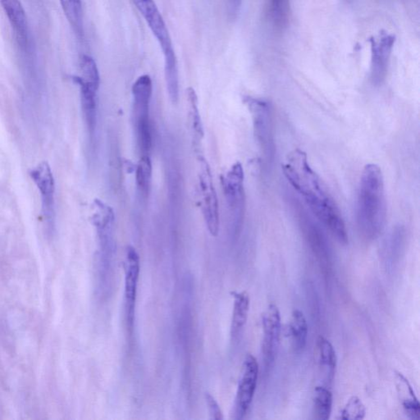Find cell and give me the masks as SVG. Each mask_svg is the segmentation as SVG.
<instances>
[{
	"mask_svg": "<svg viewBox=\"0 0 420 420\" xmlns=\"http://www.w3.org/2000/svg\"><path fill=\"white\" fill-rule=\"evenodd\" d=\"M186 99L189 108V118L192 124V131L194 134L195 139L199 142L204 137V129L201 121V113L199 109L198 96L196 90L192 87L186 89Z\"/></svg>",
	"mask_w": 420,
	"mask_h": 420,
	"instance_id": "cb8c5ba5",
	"label": "cell"
},
{
	"mask_svg": "<svg viewBox=\"0 0 420 420\" xmlns=\"http://www.w3.org/2000/svg\"><path fill=\"white\" fill-rule=\"evenodd\" d=\"M357 221L366 238L382 232L387 219V202L383 172L379 166L368 163L362 172L358 194Z\"/></svg>",
	"mask_w": 420,
	"mask_h": 420,
	"instance_id": "7a4b0ae2",
	"label": "cell"
},
{
	"mask_svg": "<svg viewBox=\"0 0 420 420\" xmlns=\"http://www.w3.org/2000/svg\"><path fill=\"white\" fill-rule=\"evenodd\" d=\"M139 256L133 246H127L125 266V313L127 326L132 330L139 275Z\"/></svg>",
	"mask_w": 420,
	"mask_h": 420,
	"instance_id": "30bf717a",
	"label": "cell"
},
{
	"mask_svg": "<svg viewBox=\"0 0 420 420\" xmlns=\"http://www.w3.org/2000/svg\"><path fill=\"white\" fill-rule=\"evenodd\" d=\"M318 363L322 372L324 375L326 384L333 382L337 367V355L331 342L322 336L317 340Z\"/></svg>",
	"mask_w": 420,
	"mask_h": 420,
	"instance_id": "ac0fdd59",
	"label": "cell"
},
{
	"mask_svg": "<svg viewBox=\"0 0 420 420\" xmlns=\"http://www.w3.org/2000/svg\"><path fill=\"white\" fill-rule=\"evenodd\" d=\"M288 331L295 351H302L307 342L308 324L305 315L300 309H295L292 312Z\"/></svg>",
	"mask_w": 420,
	"mask_h": 420,
	"instance_id": "d6986e66",
	"label": "cell"
},
{
	"mask_svg": "<svg viewBox=\"0 0 420 420\" xmlns=\"http://www.w3.org/2000/svg\"><path fill=\"white\" fill-rule=\"evenodd\" d=\"M258 376L259 364L257 359L251 354H248L242 364L235 404L233 408V418L242 419L251 407L256 390Z\"/></svg>",
	"mask_w": 420,
	"mask_h": 420,
	"instance_id": "52a82bcc",
	"label": "cell"
},
{
	"mask_svg": "<svg viewBox=\"0 0 420 420\" xmlns=\"http://www.w3.org/2000/svg\"><path fill=\"white\" fill-rule=\"evenodd\" d=\"M263 343L262 354L265 368H269L274 362L281 336V315L275 304H270L262 316Z\"/></svg>",
	"mask_w": 420,
	"mask_h": 420,
	"instance_id": "9c48e42d",
	"label": "cell"
},
{
	"mask_svg": "<svg viewBox=\"0 0 420 420\" xmlns=\"http://www.w3.org/2000/svg\"><path fill=\"white\" fill-rule=\"evenodd\" d=\"M80 67L82 81L98 90L101 84V77L94 59L89 55H83L80 62Z\"/></svg>",
	"mask_w": 420,
	"mask_h": 420,
	"instance_id": "d4e9b609",
	"label": "cell"
},
{
	"mask_svg": "<svg viewBox=\"0 0 420 420\" xmlns=\"http://www.w3.org/2000/svg\"><path fill=\"white\" fill-rule=\"evenodd\" d=\"M268 13L275 26H284L289 13V0H268Z\"/></svg>",
	"mask_w": 420,
	"mask_h": 420,
	"instance_id": "4316f807",
	"label": "cell"
},
{
	"mask_svg": "<svg viewBox=\"0 0 420 420\" xmlns=\"http://www.w3.org/2000/svg\"><path fill=\"white\" fill-rule=\"evenodd\" d=\"M153 93L151 76H139L132 85V122L135 142L141 156L151 155L153 133L150 109Z\"/></svg>",
	"mask_w": 420,
	"mask_h": 420,
	"instance_id": "3957f363",
	"label": "cell"
},
{
	"mask_svg": "<svg viewBox=\"0 0 420 420\" xmlns=\"http://www.w3.org/2000/svg\"><path fill=\"white\" fill-rule=\"evenodd\" d=\"M333 408V394L326 387L318 386L314 389V418L319 420H328L330 418Z\"/></svg>",
	"mask_w": 420,
	"mask_h": 420,
	"instance_id": "603a6c76",
	"label": "cell"
},
{
	"mask_svg": "<svg viewBox=\"0 0 420 420\" xmlns=\"http://www.w3.org/2000/svg\"><path fill=\"white\" fill-rule=\"evenodd\" d=\"M234 299L232 318H231V334L232 338H238L243 331L248 319L250 310V297L246 292H231Z\"/></svg>",
	"mask_w": 420,
	"mask_h": 420,
	"instance_id": "e0dca14e",
	"label": "cell"
},
{
	"mask_svg": "<svg viewBox=\"0 0 420 420\" xmlns=\"http://www.w3.org/2000/svg\"><path fill=\"white\" fill-rule=\"evenodd\" d=\"M245 103L252 118L253 130L263 159L269 164L274 157L275 145L272 127V109L264 99L247 96Z\"/></svg>",
	"mask_w": 420,
	"mask_h": 420,
	"instance_id": "277c9868",
	"label": "cell"
},
{
	"mask_svg": "<svg viewBox=\"0 0 420 420\" xmlns=\"http://www.w3.org/2000/svg\"><path fill=\"white\" fill-rule=\"evenodd\" d=\"M205 401L209 409V418L213 420L223 419V414L222 410L220 409L219 405L216 401L215 398L209 392H206L205 395Z\"/></svg>",
	"mask_w": 420,
	"mask_h": 420,
	"instance_id": "83f0119b",
	"label": "cell"
},
{
	"mask_svg": "<svg viewBox=\"0 0 420 420\" xmlns=\"http://www.w3.org/2000/svg\"><path fill=\"white\" fill-rule=\"evenodd\" d=\"M198 185L201 210L208 231L213 237L219 233V206L209 163L202 156L198 158Z\"/></svg>",
	"mask_w": 420,
	"mask_h": 420,
	"instance_id": "5b68a950",
	"label": "cell"
},
{
	"mask_svg": "<svg viewBox=\"0 0 420 420\" xmlns=\"http://www.w3.org/2000/svg\"><path fill=\"white\" fill-rule=\"evenodd\" d=\"M283 171L287 180L302 196L316 218L340 243L347 244L348 234L342 213L309 164L306 153L299 149L290 153L283 163Z\"/></svg>",
	"mask_w": 420,
	"mask_h": 420,
	"instance_id": "6da1fadb",
	"label": "cell"
},
{
	"mask_svg": "<svg viewBox=\"0 0 420 420\" xmlns=\"http://www.w3.org/2000/svg\"><path fill=\"white\" fill-rule=\"evenodd\" d=\"M31 178L39 189L43 213L47 225L52 227L55 221V180L48 163L42 162L31 172Z\"/></svg>",
	"mask_w": 420,
	"mask_h": 420,
	"instance_id": "7c38bea8",
	"label": "cell"
},
{
	"mask_svg": "<svg viewBox=\"0 0 420 420\" xmlns=\"http://www.w3.org/2000/svg\"><path fill=\"white\" fill-rule=\"evenodd\" d=\"M91 221L96 226L101 248L105 252H110L113 247V228L115 222L113 209L101 200L96 199L92 205Z\"/></svg>",
	"mask_w": 420,
	"mask_h": 420,
	"instance_id": "4fadbf2b",
	"label": "cell"
},
{
	"mask_svg": "<svg viewBox=\"0 0 420 420\" xmlns=\"http://www.w3.org/2000/svg\"><path fill=\"white\" fill-rule=\"evenodd\" d=\"M395 382L403 409L410 419L420 418V405L411 384L401 372L395 371Z\"/></svg>",
	"mask_w": 420,
	"mask_h": 420,
	"instance_id": "9a60e30c",
	"label": "cell"
},
{
	"mask_svg": "<svg viewBox=\"0 0 420 420\" xmlns=\"http://www.w3.org/2000/svg\"><path fill=\"white\" fill-rule=\"evenodd\" d=\"M73 81L78 84L81 89V107L85 123L90 135H94L97 121V89L84 82L81 76H73Z\"/></svg>",
	"mask_w": 420,
	"mask_h": 420,
	"instance_id": "2e32d148",
	"label": "cell"
},
{
	"mask_svg": "<svg viewBox=\"0 0 420 420\" xmlns=\"http://www.w3.org/2000/svg\"><path fill=\"white\" fill-rule=\"evenodd\" d=\"M161 47L164 57L175 55L172 39L155 0H132Z\"/></svg>",
	"mask_w": 420,
	"mask_h": 420,
	"instance_id": "8fae6325",
	"label": "cell"
},
{
	"mask_svg": "<svg viewBox=\"0 0 420 420\" xmlns=\"http://www.w3.org/2000/svg\"><path fill=\"white\" fill-rule=\"evenodd\" d=\"M152 180V163L148 155L141 156L135 168V183L139 194L147 198L151 191Z\"/></svg>",
	"mask_w": 420,
	"mask_h": 420,
	"instance_id": "7402d4cb",
	"label": "cell"
},
{
	"mask_svg": "<svg viewBox=\"0 0 420 420\" xmlns=\"http://www.w3.org/2000/svg\"><path fill=\"white\" fill-rule=\"evenodd\" d=\"M66 18L78 37L84 35L81 0H59Z\"/></svg>",
	"mask_w": 420,
	"mask_h": 420,
	"instance_id": "44dd1931",
	"label": "cell"
},
{
	"mask_svg": "<svg viewBox=\"0 0 420 420\" xmlns=\"http://www.w3.org/2000/svg\"><path fill=\"white\" fill-rule=\"evenodd\" d=\"M0 4L15 32L18 44L26 47L28 41V25L22 3L20 0H0Z\"/></svg>",
	"mask_w": 420,
	"mask_h": 420,
	"instance_id": "5bb4252c",
	"label": "cell"
},
{
	"mask_svg": "<svg viewBox=\"0 0 420 420\" xmlns=\"http://www.w3.org/2000/svg\"><path fill=\"white\" fill-rule=\"evenodd\" d=\"M244 169L242 163L237 162L222 176V185L230 216L235 227L242 225L246 211V194L244 188Z\"/></svg>",
	"mask_w": 420,
	"mask_h": 420,
	"instance_id": "8992f818",
	"label": "cell"
},
{
	"mask_svg": "<svg viewBox=\"0 0 420 420\" xmlns=\"http://www.w3.org/2000/svg\"><path fill=\"white\" fill-rule=\"evenodd\" d=\"M164 74L168 97L172 104L179 100V73L176 55L164 57Z\"/></svg>",
	"mask_w": 420,
	"mask_h": 420,
	"instance_id": "ffe728a7",
	"label": "cell"
},
{
	"mask_svg": "<svg viewBox=\"0 0 420 420\" xmlns=\"http://www.w3.org/2000/svg\"><path fill=\"white\" fill-rule=\"evenodd\" d=\"M366 408L364 403L358 396H351L346 402L344 408L340 412L338 419L358 420L365 417Z\"/></svg>",
	"mask_w": 420,
	"mask_h": 420,
	"instance_id": "484cf974",
	"label": "cell"
},
{
	"mask_svg": "<svg viewBox=\"0 0 420 420\" xmlns=\"http://www.w3.org/2000/svg\"><path fill=\"white\" fill-rule=\"evenodd\" d=\"M242 0H228L229 15L231 18H235L239 13L240 9L242 6Z\"/></svg>",
	"mask_w": 420,
	"mask_h": 420,
	"instance_id": "f1b7e54d",
	"label": "cell"
},
{
	"mask_svg": "<svg viewBox=\"0 0 420 420\" xmlns=\"http://www.w3.org/2000/svg\"><path fill=\"white\" fill-rule=\"evenodd\" d=\"M395 41V35L387 31H381L370 39L371 81L374 85H380L385 80Z\"/></svg>",
	"mask_w": 420,
	"mask_h": 420,
	"instance_id": "ba28073f",
	"label": "cell"
}]
</instances>
